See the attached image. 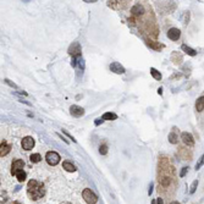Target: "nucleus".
I'll return each instance as SVG.
<instances>
[{
    "label": "nucleus",
    "mask_w": 204,
    "mask_h": 204,
    "mask_svg": "<svg viewBox=\"0 0 204 204\" xmlns=\"http://www.w3.org/2000/svg\"><path fill=\"white\" fill-rule=\"evenodd\" d=\"M203 164H204V154L201 156V159H199V161L196 164V170H199L201 167L203 166Z\"/></svg>",
    "instance_id": "22"
},
{
    "label": "nucleus",
    "mask_w": 204,
    "mask_h": 204,
    "mask_svg": "<svg viewBox=\"0 0 204 204\" xmlns=\"http://www.w3.org/2000/svg\"><path fill=\"white\" fill-rule=\"evenodd\" d=\"M99 153H100L101 155H105L106 153H108V146H106V144H101L99 147Z\"/></svg>",
    "instance_id": "21"
},
{
    "label": "nucleus",
    "mask_w": 204,
    "mask_h": 204,
    "mask_svg": "<svg viewBox=\"0 0 204 204\" xmlns=\"http://www.w3.org/2000/svg\"><path fill=\"white\" fill-rule=\"evenodd\" d=\"M156 204H164V202H163L161 198H158V199H156Z\"/></svg>",
    "instance_id": "27"
},
{
    "label": "nucleus",
    "mask_w": 204,
    "mask_h": 204,
    "mask_svg": "<svg viewBox=\"0 0 204 204\" xmlns=\"http://www.w3.org/2000/svg\"><path fill=\"white\" fill-rule=\"evenodd\" d=\"M17 177V181L18 182H23L24 180H26V172H24L23 170H21V171H18L16 175H15Z\"/></svg>",
    "instance_id": "19"
},
{
    "label": "nucleus",
    "mask_w": 204,
    "mask_h": 204,
    "mask_svg": "<svg viewBox=\"0 0 204 204\" xmlns=\"http://www.w3.org/2000/svg\"><path fill=\"white\" fill-rule=\"evenodd\" d=\"M152 188H153V183H152V185H150V188H149V191H148V193H149V196L152 194V191H153Z\"/></svg>",
    "instance_id": "28"
},
{
    "label": "nucleus",
    "mask_w": 204,
    "mask_h": 204,
    "mask_svg": "<svg viewBox=\"0 0 204 204\" xmlns=\"http://www.w3.org/2000/svg\"><path fill=\"white\" fill-rule=\"evenodd\" d=\"M152 204H156V201H153V202H152Z\"/></svg>",
    "instance_id": "31"
},
{
    "label": "nucleus",
    "mask_w": 204,
    "mask_h": 204,
    "mask_svg": "<svg viewBox=\"0 0 204 204\" xmlns=\"http://www.w3.org/2000/svg\"><path fill=\"white\" fill-rule=\"evenodd\" d=\"M131 12L133 14V15H136V16H138V15H143L144 9H143V6H141L139 4H137V5H135V6L132 7Z\"/></svg>",
    "instance_id": "12"
},
{
    "label": "nucleus",
    "mask_w": 204,
    "mask_h": 204,
    "mask_svg": "<svg viewBox=\"0 0 204 204\" xmlns=\"http://www.w3.org/2000/svg\"><path fill=\"white\" fill-rule=\"evenodd\" d=\"M27 192H28L29 197L32 198L33 201L40 199V198L44 196V193H45L43 183H39L38 181H35V180H31V181L28 182Z\"/></svg>",
    "instance_id": "1"
},
{
    "label": "nucleus",
    "mask_w": 204,
    "mask_h": 204,
    "mask_svg": "<svg viewBox=\"0 0 204 204\" xmlns=\"http://www.w3.org/2000/svg\"><path fill=\"white\" fill-rule=\"evenodd\" d=\"M34 147V139L32 137H24L22 139V148L24 150H31Z\"/></svg>",
    "instance_id": "7"
},
{
    "label": "nucleus",
    "mask_w": 204,
    "mask_h": 204,
    "mask_svg": "<svg viewBox=\"0 0 204 204\" xmlns=\"http://www.w3.org/2000/svg\"><path fill=\"white\" fill-rule=\"evenodd\" d=\"M170 204H180L178 202H172V203H170Z\"/></svg>",
    "instance_id": "30"
},
{
    "label": "nucleus",
    "mask_w": 204,
    "mask_h": 204,
    "mask_svg": "<svg viewBox=\"0 0 204 204\" xmlns=\"http://www.w3.org/2000/svg\"><path fill=\"white\" fill-rule=\"evenodd\" d=\"M181 49H182L186 54L191 55V56H196V55H197V52H196V50H194V49H192V48H190V47H187L186 44H183L182 47H181Z\"/></svg>",
    "instance_id": "13"
},
{
    "label": "nucleus",
    "mask_w": 204,
    "mask_h": 204,
    "mask_svg": "<svg viewBox=\"0 0 204 204\" xmlns=\"http://www.w3.org/2000/svg\"><path fill=\"white\" fill-rule=\"evenodd\" d=\"M103 122H104L103 119H97V120L94 121V124H95V126H98V125H100V124H103Z\"/></svg>",
    "instance_id": "26"
},
{
    "label": "nucleus",
    "mask_w": 204,
    "mask_h": 204,
    "mask_svg": "<svg viewBox=\"0 0 204 204\" xmlns=\"http://www.w3.org/2000/svg\"><path fill=\"white\" fill-rule=\"evenodd\" d=\"M63 167H64L66 171H69V172H75V171H76L75 165L71 164L70 161H64V163H63Z\"/></svg>",
    "instance_id": "14"
},
{
    "label": "nucleus",
    "mask_w": 204,
    "mask_h": 204,
    "mask_svg": "<svg viewBox=\"0 0 204 204\" xmlns=\"http://www.w3.org/2000/svg\"><path fill=\"white\" fill-rule=\"evenodd\" d=\"M181 138L183 141V143L188 147H193L194 146V139H193V136L190 133V132H182Z\"/></svg>",
    "instance_id": "5"
},
{
    "label": "nucleus",
    "mask_w": 204,
    "mask_h": 204,
    "mask_svg": "<svg viewBox=\"0 0 204 204\" xmlns=\"http://www.w3.org/2000/svg\"><path fill=\"white\" fill-rule=\"evenodd\" d=\"M158 93H159L160 95L163 94V88H159V89H158Z\"/></svg>",
    "instance_id": "29"
},
{
    "label": "nucleus",
    "mask_w": 204,
    "mask_h": 204,
    "mask_svg": "<svg viewBox=\"0 0 204 204\" xmlns=\"http://www.w3.org/2000/svg\"><path fill=\"white\" fill-rule=\"evenodd\" d=\"M70 113H71V115H73L76 117H81L84 115V110H83V108H81L78 105H71Z\"/></svg>",
    "instance_id": "8"
},
{
    "label": "nucleus",
    "mask_w": 204,
    "mask_h": 204,
    "mask_svg": "<svg viewBox=\"0 0 204 204\" xmlns=\"http://www.w3.org/2000/svg\"><path fill=\"white\" fill-rule=\"evenodd\" d=\"M45 159H47L48 164L52 165V166H55L59 164L60 161V155L58 154L56 152H48L47 155H45Z\"/></svg>",
    "instance_id": "3"
},
{
    "label": "nucleus",
    "mask_w": 204,
    "mask_h": 204,
    "mask_svg": "<svg viewBox=\"0 0 204 204\" xmlns=\"http://www.w3.org/2000/svg\"><path fill=\"white\" fill-rule=\"evenodd\" d=\"M109 69L113 71V72H115V73H119V75L125 73V67H124L122 65H120L119 63H113V64H110Z\"/></svg>",
    "instance_id": "10"
},
{
    "label": "nucleus",
    "mask_w": 204,
    "mask_h": 204,
    "mask_svg": "<svg viewBox=\"0 0 204 204\" xmlns=\"http://www.w3.org/2000/svg\"><path fill=\"white\" fill-rule=\"evenodd\" d=\"M167 37H169L171 40H178V38L181 37V31L178 28H170L167 31Z\"/></svg>",
    "instance_id": "9"
},
{
    "label": "nucleus",
    "mask_w": 204,
    "mask_h": 204,
    "mask_svg": "<svg viewBox=\"0 0 204 204\" xmlns=\"http://www.w3.org/2000/svg\"><path fill=\"white\" fill-rule=\"evenodd\" d=\"M196 109H197V111H203L204 110V97H201V98L197 99Z\"/></svg>",
    "instance_id": "15"
},
{
    "label": "nucleus",
    "mask_w": 204,
    "mask_h": 204,
    "mask_svg": "<svg viewBox=\"0 0 204 204\" xmlns=\"http://www.w3.org/2000/svg\"><path fill=\"white\" fill-rule=\"evenodd\" d=\"M169 142L172 144H176L178 143V137L176 133H174V132H171V133H169Z\"/></svg>",
    "instance_id": "18"
},
{
    "label": "nucleus",
    "mask_w": 204,
    "mask_h": 204,
    "mask_svg": "<svg viewBox=\"0 0 204 204\" xmlns=\"http://www.w3.org/2000/svg\"><path fill=\"white\" fill-rule=\"evenodd\" d=\"M150 75L153 76V78H155L156 81H160V80H161V73H160L158 70H155L154 67L150 69Z\"/></svg>",
    "instance_id": "17"
},
{
    "label": "nucleus",
    "mask_w": 204,
    "mask_h": 204,
    "mask_svg": "<svg viewBox=\"0 0 204 204\" xmlns=\"http://www.w3.org/2000/svg\"><path fill=\"white\" fill-rule=\"evenodd\" d=\"M40 159H42V156H40V154H38V153H35V154H32L29 156V160L32 163H39Z\"/></svg>",
    "instance_id": "20"
},
{
    "label": "nucleus",
    "mask_w": 204,
    "mask_h": 204,
    "mask_svg": "<svg viewBox=\"0 0 204 204\" xmlns=\"http://www.w3.org/2000/svg\"><path fill=\"white\" fill-rule=\"evenodd\" d=\"M101 119H103L104 121H105V120L113 121V120H116V119H117V115H116V114H113V113H105L103 116H101Z\"/></svg>",
    "instance_id": "16"
},
{
    "label": "nucleus",
    "mask_w": 204,
    "mask_h": 204,
    "mask_svg": "<svg viewBox=\"0 0 204 204\" xmlns=\"http://www.w3.org/2000/svg\"><path fill=\"white\" fill-rule=\"evenodd\" d=\"M82 197H83V199L87 202L88 204H95L97 202H98V198H97V196L90 190H88V188H86V190L82 192Z\"/></svg>",
    "instance_id": "2"
},
{
    "label": "nucleus",
    "mask_w": 204,
    "mask_h": 204,
    "mask_svg": "<svg viewBox=\"0 0 204 204\" xmlns=\"http://www.w3.org/2000/svg\"><path fill=\"white\" fill-rule=\"evenodd\" d=\"M187 171H188V167L185 166V167H182V170L180 172V177H185V175L187 174Z\"/></svg>",
    "instance_id": "24"
},
{
    "label": "nucleus",
    "mask_w": 204,
    "mask_h": 204,
    "mask_svg": "<svg viewBox=\"0 0 204 204\" xmlns=\"http://www.w3.org/2000/svg\"><path fill=\"white\" fill-rule=\"evenodd\" d=\"M12 204H21V203H18V202H15V203H12Z\"/></svg>",
    "instance_id": "32"
},
{
    "label": "nucleus",
    "mask_w": 204,
    "mask_h": 204,
    "mask_svg": "<svg viewBox=\"0 0 204 204\" xmlns=\"http://www.w3.org/2000/svg\"><path fill=\"white\" fill-rule=\"evenodd\" d=\"M23 166H24L23 160H20V159L15 160V161L12 163V166H11V174H12V175H16L18 171H21V170L23 169Z\"/></svg>",
    "instance_id": "6"
},
{
    "label": "nucleus",
    "mask_w": 204,
    "mask_h": 204,
    "mask_svg": "<svg viewBox=\"0 0 204 204\" xmlns=\"http://www.w3.org/2000/svg\"><path fill=\"white\" fill-rule=\"evenodd\" d=\"M10 149H11V147L6 144V142H1V146H0V155H1V158L5 156L6 154H9Z\"/></svg>",
    "instance_id": "11"
},
{
    "label": "nucleus",
    "mask_w": 204,
    "mask_h": 204,
    "mask_svg": "<svg viewBox=\"0 0 204 204\" xmlns=\"http://www.w3.org/2000/svg\"><path fill=\"white\" fill-rule=\"evenodd\" d=\"M197 186H198V180L193 181L192 186H191V190H190V193H191V194H193V193L196 192V190H197Z\"/></svg>",
    "instance_id": "23"
},
{
    "label": "nucleus",
    "mask_w": 204,
    "mask_h": 204,
    "mask_svg": "<svg viewBox=\"0 0 204 204\" xmlns=\"http://www.w3.org/2000/svg\"><path fill=\"white\" fill-rule=\"evenodd\" d=\"M69 54L72 58H76V59L80 56V55H81V45H80L78 42H75V43H72L70 45V47H69Z\"/></svg>",
    "instance_id": "4"
},
{
    "label": "nucleus",
    "mask_w": 204,
    "mask_h": 204,
    "mask_svg": "<svg viewBox=\"0 0 204 204\" xmlns=\"http://www.w3.org/2000/svg\"><path fill=\"white\" fill-rule=\"evenodd\" d=\"M5 83H7L9 86H11V87H14V88H16V89H17V86L15 84V83H12V82H10L9 80H5Z\"/></svg>",
    "instance_id": "25"
}]
</instances>
